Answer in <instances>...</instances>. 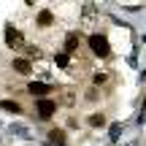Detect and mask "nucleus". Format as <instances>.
I'll list each match as a JSON object with an SVG mask.
<instances>
[{
    "mask_svg": "<svg viewBox=\"0 0 146 146\" xmlns=\"http://www.w3.org/2000/svg\"><path fill=\"white\" fill-rule=\"evenodd\" d=\"M54 62L60 65V68H68V54H57V60Z\"/></svg>",
    "mask_w": 146,
    "mask_h": 146,
    "instance_id": "nucleus-11",
    "label": "nucleus"
},
{
    "mask_svg": "<svg viewBox=\"0 0 146 146\" xmlns=\"http://www.w3.org/2000/svg\"><path fill=\"white\" fill-rule=\"evenodd\" d=\"M89 125H92V127H103V125H106L103 114H95V116H89Z\"/></svg>",
    "mask_w": 146,
    "mask_h": 146,
    "instance_id": "nucleus-10",
    "label": "nucleus"
},
{
    "mask_svg": "<svg viewBox=\"0 0 146 146\" xmlns=\"http://www.w3.org/2000/svg\"><path fill=\"white\" fill-rule=\"evenodd\" d=\"M54 111H57V103L54 100H38V116L41 119H49Z\"/></svg>",
    "mask_w": 146,
    "mask_h": 146,
    "instance_id": "nucleus-3",
    "label": "nucleus"
},
{
    "mask_svg": "<svg viewBox=\"0 0 146 146\" xmlns=\"http://www.w3.org/2000/svg\"><path fill=\"white\" fill-rule=\"evenodd\" d=\"M52 19H54V16L49 14V11H41V14H38V25H41V27H49V25H52Z\"/></svg>",
    "mask_w": 146,
    "mask_h": 146,
    "instance_id": "nucleus-8",
    "label": "nucleus"
},
{
    "mask_svg": "<svg viewBox=\"0 0 146 146\" xmlns=\"http://www.w3.org/2000/svg\"><path fill=\"white\" fill-rule=\"evenodd\" d=\"M27 89H30V95H35V98H43V100H46V95L52 92V87H49V84H41V81L30 84Z\"/></svg>",
    "mask_w": 146,
    "mask_h": 146,
    "instance_id": "nucleus-4",
    "label": "nucleus"
},
{
    "mask_svg": "<svg viewBox=\"0 0 146 146\" xmlns=\"http://www.w3.org/2000/svg\"><path fill=\"white\" fill-rule=\"evenodd\" d=\"M89 46H92V52L98 54V57H108L111 46H108V38L100 35V33H95V35H89Z\"/></svg>",
    "mask_w": 146,
    "mask_h": 146,
    "instance_id": "nucleus-1",
    "label": "nucleus"
},
{
    "mask_svg": "<svg viewBox=\"0 0 146 146\" xmlns=\"http://www.w3.org/2000/svg\"><path fill=\"white\" fill-rule=\"evenodd\" d=\"M0 106H3L5 111H14V114H22V106L16 103V100H3V103H0Z\"/></svg>",
    "mask_w": 146,
    "mask_h": 146,
    "instance_id": "nucleus-7",
    "label": "nucleus"
},
{
    "mask_svg": "<svg viewBox=\"0 0 146 146\" xmlns=\"http://www.w3.org/2000/svg\"><path fill=\"white\" fill-rule=\"evenodd\" d=\"M76 49H78V35L70 33V35L65 38V52H76Z\"/></svg>",
    "mask_w": 146,
    "mask_h": 146,
    "instance_id": "nucleus-6",
    "label": "nucleus"
},
{
    "mask_svg": "<svg viewBox=\"0 0 146 146\" xmlns=\"http://www.w3.org/2000/svg\"><path fill=\"white\" fill-rule=\"evenodd\" d=\"M5 43H8L11 49H19V46H25V38H22L19 30H14V27H5Z\"/></svg>",
    "mask_w": 146,
    "mask_h": 146,
    "instance_id": "nucleus-2",
    "label": "nucleus"
},
{
    "mask_svg": "<svg viewBox=\"0 0 146 146\" xmlns=\"http://www.w3.org/2000/svg\"><path fill=\"white\" fill-rule=\"evenodd\" d=\"M14 70H16V73H22V76H27V73L33 70V65L27 62V60H14Z\"/></svg>",
    "mask_w": 146,
    "mask_h": 146,
    "instance_id": "nucleus-5",
    "label": "nucleus"
},
{
    "mask_svg": "<svg viewBox=\"0 0 146 146\" xmlns=\"http://www.w3.org/2000/svg\"><path fill=\"white\" fill-rule=\"evenodd\" d=\"M49 138H52L54 146H65V135H62L60 130H52V135H49Z\"/></svg>",
    "mask_w": 146,
    "mask_h": 146,
    "instance_id": "nucleus-9",
    "label": "nucleus"
}]
</instances>
